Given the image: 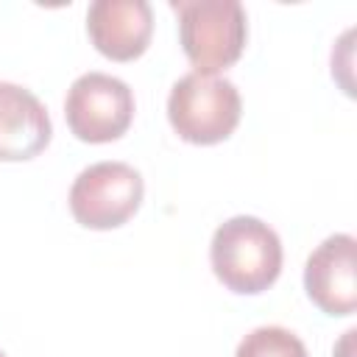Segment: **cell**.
<instances>
[{"label": "cell", "mask_w": 357, "mask_h": 357, "mask_svg": "<svg viewBox=\"0 0 357 357\" xmlns=\"http://www.w3.org/2000/svg\"><path fill=\"white\" fill-rule=\"evenodd\" d=\"M209 262L231 293L254 296L276 282L282 271V240L265 220L237 215L215 229Z\"/></svg>", "instance_id": "obj_1"}, {"label": "cell", "mask_w": 357, "mask_h": 357, "mask_svg": "<svg viewBox=\"0 0 357 357\" xmlns=\"http://www.w3.org/2000/svg\"><path fill=\"white\" fill-rule=\"evenodd\" d=\"M178 39L195 73L215 75L231 67L248 36L245 8L237 0H173Z\"/></svg>", "instance_id": "obj_2"}, {"label": "cell", "mask_w": 357, "mask_h": 357, "mask_svg": "<svg viewBox=\"0 0 357 357\" xmlns=\"http://www.w3.org/2000/svg\"><path fill=\"white\" fill-rule=\"evenodd\" d=\"M240 92L223 75L187 73L167 98V120L176 134L192 145L223 142L240 123Z\"/></svg>", "instance_id": "obj_3"}, {"label": "cell", "mask_w": 357, "mask_h": 357, "mask_svg": "<svg viewBox=\"0 0 357 357\" xmlns=\"http://www.w3.org/2000/svg\"><path fill=\"white\" fill-rule=\"evenodd\" d=\"M142 176L126 162H95L70 187V212L86 229H117L142 204Z\"/></svg>", "instance_id": "obj_4"}, {"label": "cell", "mask_w": 357, "mask_h": 357, "mask_svg": "<svg viewBox=\"0 0 357 357\" xmlns=\"http://www.w3.org/2000/svg\"><path fill=\"white\" fill-rule=\"evenodd\" d=\"M70 131L81 142H112L123 137L134 117V95L126 81L106 73H84L64 100Z\"/></svg>", "instance_id": "obj_5"}, {"label": "cell", "mask_w": 357, "mask_h": 357, "mask_svg": "<svg viewBox=\"0 0 357 357\" xmlns=\"http://www.w3.org/2000/svg\"><path fill=\"white\" fill-rule=\"evenodd\" d=\"M304 287L326 315H351L357 310V240L351 234L326 237L307 259Z\"/></svg>", "instance_id": "obj_6"}, {"label": "cell", "mask_w": 357, "mask_h": 357, "mask_svg": "<svg viewBox=\"0 0 357 357\" xmlns=\"http://www.w3.org/2000/svg\"><path fill=\"white\" fill-rule=\"evenodd\" d=\"M86 31L98 53L112 61H131L151 42L153 11L145 0H95L86 11Z\"/></svg>", "instance_id": "obj_7"}, {"label": "cell", "mask_w": 357, "mask_h": 357, "mask_svg": "<svg viewBox=\"0 0 357 357\" xmlns=\"http://www.w3.org/2000/svg\"><path fill=\"white\" fill-rule=\"evenodd\" d=\"M53 126L42 100L25 86L0 81V162H25L50 142Z\"/></svg>", "instance_id": "obj_8"}, {"label": "cell", "mask_w": 357, "mask_h": 357, "mask_svg": "<svg viewBox=\"0 0 357 357\" xmlns=\"http://www.w3.org/2000/svg\"><path fill=\"white\" fill-rule=\"evenodd\" d=\"M234 357H307V349L284 326H257L237 343Z\"/></svg>", "instance_id": "obj_9"}, {"label": "cell", "mask_w": 357, "mask_h": 357, "mask_svg": "<svg viewBox=\"0 0 357 357\" xmlns=\"http://www.w3.org/2000/svg\"><path fill=\"white\" fill-rule=\"evenodd\" d=\"M0 357H6V354H3V351H0Z\"/></svg>", "instance_id": "obj_10"}]
</instances>
